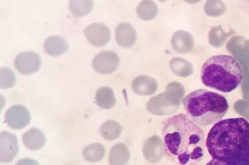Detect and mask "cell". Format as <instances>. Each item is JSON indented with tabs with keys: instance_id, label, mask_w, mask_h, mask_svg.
<instances>
[{
	"instance_id": "cell-1",
	"label": "cell",
	"mask_w": 249,
	"mask_h": 165,
	"mask_svg": "<svg viewBox=\"0 0 249 165\" xmlns=\"http://www.w3.org/2000/svg\"><path fill=\"white\" fill-rule=\"evenodd\" d=\"M164 154L176 165H198L205 155V133L187 115L178 114L163 123Z\"/></svg>"
},
{
	"instance_id": "cell-2",
	"label": "cell",
	"mask_w": 249,
	"mask_h": 165,
	"mask_svg": "<svg viewBox=\"0 0 249 165\" xmlns=\"http://www.w3.org/2000/svg\"><path fill=\"white\" fill-rule=\"evenodd\" d=\"M213 160L206 165H249V122L244 118L216 123L206 139Z\"/></svg>"
},
{
	"instance_id": "cell-3",
	"label": "cell",
	"mask_w": 249,
	"mask_h": 165,
	"mask_svg": "<svg viewBox=\"0 0 249 165\" xmlns=\"http://www.w3.org/2000/svg\"><path fill=\"white\" fill-rule=\"evenodd\" d=\"M200 79L205 86L228 94L241 85L244 80V71L234 57L214 55L208 58L202 66Z\"/></svg>"
},
{
	"instance_id": "cell-4",
	"label": "cell",
	"mask_w": 249,
	"mask_h": 165,
	"mask_svg": "<svg viewBox=\"0 0 249 165\" xmlns=\"http://www.w3.org/2000/svg\"><path fill=\"white\" fill-rule=\"evenodd\" d=\"M187 116L199 127H208L223 119L229 105L220 94L206 89L193 91L183 99Z\"/></svg>"
},
{
	"instance_id": "cell-5",
	"label": "cell",
	"mask_w": 249,
	"mask_h": 165,
	"mask_svg": "<svg viewBox=\"0 0 249 165\" xmlns=\"http://www.w3.org/2000/svg\"><path fill=\"white\" fill-rule=\"evenodd\" d=\"M42 65L39 54L33 51H27L18 54L15 59V66L21 74L31 75L37 72Z\"/></svg>"
},
{
	"instance_id": "cell-6",
	"label": "cell",
	"mask_w": 249,
	"mask_h": 165,
	"mask_svg": "<svg viewBox=\"0 0 249 165\" xmlns=\"http://www.w3.org/2000/svg\"><path fill=\"white\" fill-rule=\"evenodd\" d=\"M5 121L12 129L22 130L31 123V115L25 106L14 105L6 112Z\"/></svg>"
},
{
	"instance_id": "cell-7",
	"label": "cell",
	"mask_w": 249,
	"mask_h": 165,
	"mask_svg": "<svg viewBox=\"0 0 249 165\" xmlns=\"http://www.w3.org/2000/svg\"><path fill=\"white\" fill-rule=\"evenodd\" d=\"M120 58L117 53L112 51H103L97 54L92 61L95 71L101 74H110L118 68Z\"/></svg>"
},
{
	"instance_id": "cell-8",
	"label": "cell",
	"mask_w": 249,
	"mask_h": 165,
	"mask_svg": "<svg viewBox=\"0 0 249 165\" xmlns=\"http://www.w3.org/2000/svg\"><path fill=\"white\" fill-rule=\"evenodd\" d=\"M18 137L14 133L4 131L0 134V160L1 163H9L19 152Z\"/></svg>"
},
{
	"instance_id": "cell-9",
	"label": "cell",
	"mask_w": 249,
	"mask_h": 165,
	"mask_svg": "<svg viewBox=\"0 0 249 165\" xmlns=\"http://www.w3.org/2000/svg\"><path fill=\"white\" fill-rule=\"evenodd\" d=\"M84 32L88 41L97 47L106 46L111 37L109 28L103 23L91 24L85 28Z\"/></svg>"
},
{
	"instance_id": "cell-10",
	"label": "cell",
	"mask_w": 249,
	"mask_h": 165,
	"mask_svg": "<svg viewBox=\"0 0 249 165\" xmlns=\"http://www.w3.org/2000/svg\"><path fill=\"white\" fill-rule=\"evenodd\" d=\"M137 39V34L134 27L130 24L124 22L116 28V40L121 47L130 49L134 45Z\"/></svg>"
},
{
	"instance_id": "cell-11",
	"label": "cell",
	"mask_w": 249,
	"mask_h": 165,
	"mask_svg": "<svg viewBox=\"0 0 249 165\" xmlns=\"http://www.w3.org/2000/svg\"><path fill=\"white\" fill-rule=\"evenodd\" d=\"M69 48L68 42L61 36H51L45 40V51L52 56L58 57L63 55L67 52Z\"/></svg>"
},
{
	"instance_id": "cell-12",
	"label": "cell",
	"mask_w": 249,
	"mask_h": 165,
	"mask_svg": "<svg viewBox=\"0 0 249 165\" xmlns=\"http://www.w3.org/2000/svg\"><path fill=\"white\" fill-rule=\"evenodd\" d=\"M22 142L29 149L38 150L46 145V137L40 129L33 128L22 135Z\"/></svg>"
},
{
	"instance_id": "cell-13",
	"label": "cell",
	"mask_w": 249,
	"mask_h": 165,
	"mask_svg": "<svg viewBox=\"0 0 249 165\" xmlns=\"http://www.w3.org/2000/svg\"><path fill=\"white\" fill-rule=\"evenodd\" d=\"M132 87L136 94L140 95H151L157 91V82L149 76H141L133 81Z\"/></svg>"
},
{
	"instance_id": "cell-14",
	"label": "cell",
	"mask_w": 249,
	"mask_h": 165,
	"mask_svg": "<svg viewBox=\"0 0 249 165\" xmlns=\"http://www.w3.org/2000/svg\"><path fill=\"white\" fill-rule=\"evenodd\" d=\"M130 159V153L124 144H118L111 148L109 155L110 165H126Z\"/></svg>"
},
{
	"instance_id": "cell-15",
	"label": "cell",
	"mask_w": 249,
	"mask_h": 165,
	"mask_svg": "<svg viewBox=\"0 0 249 165\" xmlns=\"http://www.w3.org/2000/svg\"><path fill=\"white\" fill-rule=\"evenodd\" d=\"M97 105L104 109H110L115 106L116 99L114 96L112 88L109 87H102L97 90L95 95Z\"/></svg>"
},
{
	"instance_id": "cell-16",
	"label": "cell",
	"mask_w": 249,
	"mask_h": 165,
	"mask_svg": "<svg viewBox=\"0 0 249 165\" xmlns=\"http://www.w3.org/2000/svg\"><path fill=\"white\" fill-rule=\"evenodd\" d=\"M160 138L154 136L150 138L144 145L143 153L145 158L151 162L156 161L160 157L162 144Z\"/></svg>"
},
{
	"instance_id": "cell-17",
	"label": "cell",
	"mask_w": 249,
	"mask_h": 165,
	"mask_svg": "<svg viewBox=\"0 0 249 165\" xmlns=\"http://www.w3.org/2000/svg\"><path fill=\"white\" fill-rule=\"evenodd\" d=\"M106 154V148L100 143H94L84 148L82 155L86 161L97 163L101 161Z\"/></svg>"
},
{
	"instance_id": "cell-18",
	"label": "cell",
	"mask_w": 249,
	"mask_h": 165,
	"mask_svg": "<svg viewBox=\"0 0 249 165\" xmlns=\"http://www.w3.org/2000/svg\"><path fill=\"white\" fill-rule=\"evenodd\" d=\"M94 7V1L91 0H71L70 1V9L72 15L81 17L89 14Z\"/></svg>"
},
{
	"instance_id": "cell-19",
	"label": "cell",
	"mask_w": 249,
	"mask_h": 165,
	"mask_svg": "<svg viewBox=\"0 0 249 165\" xmlns=\"http://www.w3.org/2000/svg\"><path fill=\"white\" fill-rule=\"evenodd\" d=\"M121 130V124L112 120L106 121L100 127L102 136L107 140H113L119 137Z\"/></svg>"
},
{
	"instance_id": "cell-20",
	"label": "cell",
	"mask_w": 249,
	"mask_h": 165,
	"mask_svg": "<svg viewBox=\"0 0 249 165\" xmlns=\"http://www.w3.org/2000/svg\"><path fill=\"white\" fill-rule=\"evenodd\" d=\"M138 15L142 19L149 20L157 16L158 9L152 1H143L138 7Z\"/></svg>"
},
{
	"instance_id": "cell-21",
	"label": "cell",
	"mask_w": 249,
	"mask_h": 165,
	"mask_svg": "<svg viewBox=\"0 0 249 165\" xmlns=\"http://www.w3.org/2000/svg\"><path fill=\"white\" fill-rule=\"evenodd\" d=\"M1 88L4 89L15 86L17 82L16 75L11 69L8 67H1Z\"/></svg>"
},
{
	"instance_id": "cell-22",
	"label": "cell",
	"mask_w": 249,
	"mask_h": 165,
	"mask_svg": "<svg viewBox=\"0 0 249 165\" xmlns=\"http://www.w3.org/2000/svg\"><path fill=\"white\" fill-rule=\"evenodd\" d=\"M16 165H39L38 162L31 158H25L19 160Z\"/></svg>"
}]
</instances>
